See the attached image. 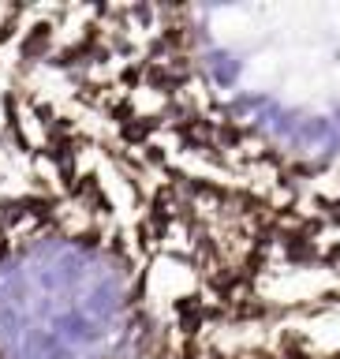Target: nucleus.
<instances>
[{
    "label": "nucleus",
    "mask_w": 340,
    "mask_h": 359,
    "mask_svg": "<svg viewBox=\"0 0 340 359\" xmlns=\"http://www.w3.org/2000/svg\"><path fill=\"white\" fill-rule=\"evenodd\" d=\"M273 314L184 195L11 56L0 4V359H340Z\"/></svg>",
    "instance_id": "f257e3e1"
}]
</instances>
